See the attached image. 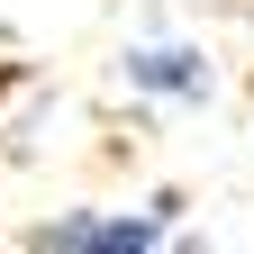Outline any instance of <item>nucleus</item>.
I'll list each match as a JSON object with an SVG mask.
<instances>
[{"label": "nucleus", "mask_w": 254, "mask_h": 254, "mask_svg": "<svg viewBox=\"0 0 254 254\" xmlns=\"http://www.w3.org/2000/svg\"><path fill=\"white\" fill-rule=\"evenodd\" d=\"M118 82L136 100H164V109H209L218 100V55L200 37H136V46H118Z\"/></svg>", "instance_id": "f257e3e1"}, {"label": "nucleus", "mask_w": 254, "mask_h": 254, "mask_svg": "<svg viewBox=\"0 0 254 254\" xmlns=\"http://www.w3.org/2000/svg\"><path fill=\"white\" fill-rule=\"evenodd\" d=\"M164 236H173V200H154V209H73V218L27 236V254H164Z\"/></svg>", "instance_id": "f03ea898"}, {"label": "nucleus", "mask_w": 254, "mask_h": 254, "mask_svg": "<svg viewBox=\"0 0 254 254\" xmlns=\"http://www.w3.org/2000/svg\"><path fill=\"white\" fill-rule=\"evenodd\" d=\"M0 82H9V73H0Z\"/></svg>", "instance_id": "7ed1b4c3"}]
</instances>
